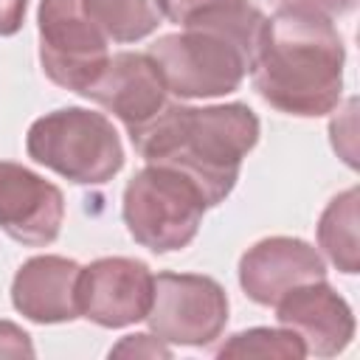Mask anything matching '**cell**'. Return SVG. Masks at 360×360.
<instances>
[{
    "label": "cell",
    "instance_id": "obj_1",
    "mask_svg": "<svg viewBox=\"0 0 360 360\" xmlns=\"http://www.w3.org/2000/svg\"><path fill=\"white\" fill-rule=\"evenodd\" d=\"M346 48L332 17L304 8H276L264 17L250 65L256 93L278 112L318 118L343 96Z\"/></svg>",
    "mask_w": 360,
    "mask_h": 360
},
{
    "label": "cell",
    "instance_id": "obj_2",
    "mask_svg": "<svg viewBox=\"0 0 360 360\" xmlns=\"http://www.w3.org/2000/svg\"><path fill=\"white\" fill-rule=\"evenodd\" d=\"M129 141L146 163L191 177L214 208L233 191L242 160L259 143V115L242 101L211 107L169 101L149 124L129 132Z\"/></svg>",
    "mask_w": 360,
    "mask_h": 360
},
{
    "label": "cell",
    "instance_id": "obj_3",
    "mask_svg": "<svg viewBox=\"0 0 360 360\" xmlns=\"http://www.w3.org/2000/svg\"><path fill=\"white\" fill-rule=\"evenodd\" d=\"M262 25L259 6L233 0L174 34L158 37L146 53L177 98H217L239 90L250 73Z\"/></svg>",
    "mask_w": 360,
    "mask_h": 360
},
{
    "label": "cell",
    "instance_id": "obj_4",
    "mask_svg": "<svg viewBox=\"0 0 360 360\" xmlns=\"http://www.w3.org/2000/svg\"><path fill=\"white\" fill-rule=\"evenodd\" d=\"M25 152L39 166L79 186H104L124 166V146L104 112L62 107L28 127Z\"/></svg>",
    "mask_w": 360,
    "mask_h": 360
},
{
    "label": "cell",
    "instance_id": "obj_5",
    "mask_svg": "<svg viewBox=\"0 0 360 360\" xmlns=\"http://www.w3.org/2000/svg\"><path fill=\"white\" fill-rule=\"evenodd\" d=\"M205 208L208 202L191 177L172 166L146 163L124 188L121 217L141 248L172 253L197 236Z\"/></svg>",
    "mask_w": 360,
    "mask_h": 360
},
{
    "label": "cell",
    "instance_id": "obj_6",
    "mask_svg": "<svg viewBox=\"0 0 360 360\" xmlns=\"http://www.w3.org/2000/svg\"><path fill=\"white\" fill-rule=\"evenodd\" d=\"M39 62L45 76L84 96L110 62V39L90 22L82 0H39Z\"/></svg>",
    "mask_w": 360,
    "mask_h": 360
},
{
    "label": "cell",
    "instance_id": "obj_7",
    "mask_svg": "<svg viewBox=\"0 0 360 360\" xmlns=\"http://www.w3.org/2000/svg\"><path fill=\"white\" fill-rule=\"evenodd\" d=\"M149 329L177 346H208L228 323V295L219 281L200 273H158Z\"/></svg>",
    "mask_w": 360,
    "mask_h": 360
},
{
    "label": "cell",
    "instance_id": "obj_8",
    "mask_svg": "<svg viewBox=\"0 0 360 360\" xmlns=\"http://www.w3.org/2000/svg\"><path fill=\"white\" fill-rule=\"evenodd\" d=\"M155 273L129 256H104L79 273V315L104 329H121L149 315Z\"/></svg>",
    "mask_w": 360,
    "mask_h": 360
},
{
    "label": "cell",
    "instance_id": "obj_9",
    "mask_svg": "<svg viewBox=\"0 0 360 360\" xmlns=\"http://www.w3.org/2000/svg\"><path fill=\"white\" fill-rule=\"evenodd\" d=\"M65 222V194L22 163L0 160V231L28 248L56 242Z\"/></svg>",
    "mask_w": 360,
    "mask_h": 360
},
{
    "label": "cell",
    "instance_id": "obj_10",
    "mask_svg": "<svg viewBox=\"0 0 360 360\" xmlns=\"http://www.w3.org/2000/svg\"><path fill=\"white\" fill-rule=\"evenodd\" d=\"M273 307L278 326L290 329L304 343L307 354L335 357L354 338L352 307L326 278L292 287Z\"/></svg>",
    "mask_w": 360,
    "mask_h": 360
},
{
    "label": "cell",
    "instance_id": "obj_11",
    "mask_svg": "<svg viewBox=\"0 0 360 360\" xmlns=\"http://www.w3.org/2000/svg\"><path fill=\"white\" fill-rule=\"evenodd\" d=\"M84 98L112 112L129 135L149 124L169 104V90L149 53L121 51L110 56L107 68L87 87Z\"/></svg>",
    "mask_w": 360,
    "mask_h": 360
},
{
    "label": "cell",
    "instance_id": "obj_12",
    "mask_svg": "<svg viewBox=\"0 0 360 360\" xmlns=\"http://www.w3.org/2000/svg\"><path fill=\"white\" fill-rule=\"evenodd\" d=\"M326 278L323 256L298 236H267L239 259V287L262 307H273L298 284Z\"/></svg>",
    "mask_w": 360,
    "mask_h": 360
},
{
    "label": "cell",
    "instance_id": "obj_13",
    "mask_svg": "<svg viewBox=\"0 0 360 360\" xmlns=\"http://www.w3.org/2000/svg\"><path fill=\"white\" fill-rule=\"evenodd\" d=\"M82 264L68 256H31L11 281V304L34 323H68L79 318Z\"/></svg>",
    "mask_w": 360,
    "mask_h": 360
},
{
    "label": "cell",
    "instance_id": "obj_14",
    "mask_svg": "<svg viewBox=\"0 0 360 360\" xmlns=\"http://www.w3.org/2000/svg\"><path fill=\"white\" fill-rule=\"evenodd\" d=\"M357 188H346L329 200L318 219V245L329 256V262L340 273H357L360 250H357Z\"/></svg>",
    "mask_w": 360,
    "mask_h": 360
},
{
    "label": "cell",
    "instance_id": "obj_15",
    "mask_svg": "<svg viewBox=\"0 0 360 360\" xmlns=\"http://www.w3.org/2000/svg\"><path fill=\"white\" fill-rule=\"evenodd\" d=\"M82 8L110 42H138L163 20L158 0H82Z\"/></svg>",
    "mask_w": 360,
    "mask_h": 360
},
{
    "label": "cell",
    "instance_id": "obj_16",
    "mask_svg": "<svg viewBox=\"0 0 360 360\" xmlns=\"http://www.w3.org/2000/svg\"><path fill=\"white\" fill-rule=\"evenodd\" d=\"M217 357H284V360H301L307 357L304 343L290 329H270V326H253L245 332L231 335L222 346L214 349Z\"/></svg>",
    "mask_w": 360,
    "mask_h": 360
},
{
    "label": "cell",
    "instance_id": "obj_17",
    "mask_svg": "<svg viewBox=\"0 0 360 360\" xmlns=\"http://www.w3.org/2000/svg\"><path fill=\"white\" fill-rule=\"evenodd\" d=\"M228 3H233V0H158V8L169 22L186 25V22L200 20V17L217 11Z\"/></svg>",
    "mask_w": 360,
    "mask_h": 360
},
{
    "label": "cell",
    "instance_id": "obj_18",
    "mask_svg": "<svg viewBox=\"0 0 360 360\" xmlns=\"http://www.w3.org/2000/svg\"><path fill=\"white\" fill-rule=\"evenodd\" d=\"M110 357H172V349L158 335H127L110 349Z\"/></svg>",
    "mask_w": 360,
    "mask_h": 360
},
{
    "label": "cell",
    "instance_id": "obj_19",
    "mask_svg": "<svg viewBox=\"0 0 360 360\" xmlns=\"http://www.w3.org/2000/svg\"><path fill=\"white\" fill-rule=\"evenodd\" d=\"M0 357H34L31 335L11 321H0Z\"/></svg>",
    "mask_w": 360,
    "mask_h": 360
},
{
    "label": "cell",
    "instance_id": "obj_20",
    "mask_svg": "<svg viewBox=\"0 0 360 360\" xmlns=\"http://www.w3.org/2000/svg\"><path fill=\"white\" fill-rule=\"evenodd\" d=\"M278 8H304V11H315L323 17H335V14H346L354 8L357 0H276Z\"/></svg>",
    "mask_w": 360,
    "mask_h": 360
},
{
    "label": "cell",
    "instance_id": "obj_21",
    "mask_svg": "<svg viewBox=\"0 0 360 360\" xmlns=\"http://www.w3.org/2000/svg\"><path fill=\"white\" fill-rule=\"evenodd\" d=\"M28 0H0V37H11L25 22Z\"/></svg>",
    "mask_w": 360,
    "mask_h": 360
}]
</instances>
